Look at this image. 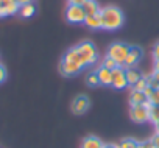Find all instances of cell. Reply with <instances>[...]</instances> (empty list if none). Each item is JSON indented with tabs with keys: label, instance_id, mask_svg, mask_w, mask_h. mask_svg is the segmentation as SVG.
Listing matches in <instances>:
<instances>
[{
	"label": "cell",
	"instance_id": "1",
	"mask_svg": "<svg viewBox=\"0 0 159 148\" xmlns=\"http://www.w3.org/2000/svg\"><path fill=\"white\" fill-rule=\"evenodd\" d=\"M84 67L86 65H84L81 56H80L76 47H73L64 55V58H62V61L59 64V72L62 73L64 77H73V75H76L78 72H81Z\"/></svg>",
	"mask_w": 159,
	"mask_h": 148
},
{
	"label": "cell",
	"instance_id": "2",
	"mask_svg": "<svg viewBox=\"0 0 159 148\" xmlns=\"http://www.w3.org/2000/svg\"><path fill=\"white\" fill-rule=\"evenodd\" d=\"M100 17H102V28L105 30H117L123 25V13L117 7H105L100 10Z\"/></svg>",
	"mask_w": 159,
	"mask_h": 148
},
{
	"label": "cell",
	"instance_id": "3",
	"mask_svg": "<svg viewBox=\"0 0 159 148\" xmlns=\"http://www.w3.org/2000/svg\"><path fill=\"white\" fill-rule=\"evenodd\" d=\"M76 50L80 53V56H81L84 65H89V64H94L98 58V53H97V48L92 42L89 41H83V42H80L76 45Z\"/></svg>",
	"mask_w": 159,
	"mask_h": 148
},
{
	"label": "cell",
	"instance_id": "4",
	"mask_svg": "<svg viewBox=\"0 0 159 148\" xmlns=\"http://www.w3.org/2000/svg\"><path fill=\"white\" fill-rule=\"evenodd\" d=\"M128 53H129V45H126V44H123V42H114L112 45H109L106 56L112 58L119 65H123V62H125Z\"/></svg>",
	"mask_w": 159,
	"mask_h": 148
},
{
	"label": "cell",
	"instance_id": "5",
	"mask_svg": "<svg viewBox=\"0 0 159 148\" xmlns=\"http://www.w3.org/2000/svg\"><path fill=\"white\" fill-rule=\"evenodd\" d=\"M129 117L136 123H145L150 120V103L147 105H136L129 109Z\"/></svg>",
	"mask_w": 159,
	"mask_h": 148
},
{
	"label": "cell",
	"instance_id": "6",
	"mask_svg": "<svg viewBox=\"0 0 159 148\" xmlns=\"http://www.w3.org/2000/svg\"><path fill=\"white\" fill-rule=\"evenodd\" d=\"M66 19H67L69 22H72V24H84V20H86V13H84L83 7L67 5Z\"/></svg>",
	"mask_w": 159,
	"mask_h": 148
},
{
	"label": "cell",
	"instance_id": "7",
	"mask_svg": "<svg viewBox=\"0 0 159 148\" xmlns=\"http://www.w3.org/2000/svg\"><path fill=\"white\" fill-rule=\"evenodd\" d=\"M89 106H91V100L86 95H76L70 105V109L75 115H81L89 109Z\"/></svg>",
	"mask_w": 159,
	"mask_h": 148
},
{
	"label": "cell",
	"instance_id": "8",
	"mask_svg": "<svg viewBox=\"0 0 159 148\" xmlns=\"http://www.w3.org/2000/svg\"><path fill=\"white\" fill-rule=\"evenodd\" d=\"M111 86L114 89H125L128 86V81H126V70L119 65L112 70V81H111Z\"/></svg>",
	"mask_w": 159,
	"mask_h": 148
},
{
	"label": "cell",
	"instance_id": "9",
	"mask_svg": "<svg viewBox=\"0 0 159 148\" xmlns=\"http://www.w3.org/2000/svg\"><path fill=\"white\" fill-rule=\"evenodd\" d=\"M140 58H142V50H140L139 47H129V53H128V56H126L123 65H125L126 69L134 67V65L139 62Z\"/></svg>",
	"mask_w": 159,
	"mask_h": 148
},
{
	"label": "cell",
	"instance_id": "10",
	"mask_svg": "<svg viewBox=\"0 0 159 148\" xmlns=\"http://www.w3.org/2000/svg\"><path fill=\"white\" fill-rule=\"evenodd\" d=\"M129 103H131V106H136V105H147V103H148V97L145 95L143 91L131 89V92H129Z\"/></svg>",
	"mask_w": 159,
	"mask_h": 148
},
{
	"label": "cell",
	"instance_id": "11",
	"mask_svg": "<svg viewBox=\"0 0 159 148\" xmlns=\"http://www.w3.org/2000/svg\"><path fill=\"white\" fill-rule=\"evenodd\" d=\"M97 75H98V80H100V84H105V86H111V81H112V70L100 65L98 70H97Z\"/></svg>",
	"mask_w": 159,
	"mask_h": 148
},
{
	"label": "cell",
	"instance_id": "12",
	"mask_svg": "<svg viewBox=\"0 0 159 148\" xmlns=\"http://www.w3.org/2000/svg\"><path fill=\"white\" fill-rule=\"evenodd\" d=\"M103 146L105 143L95 136H88L81 142V148H103Z\"/></svg>",
	"mask_w": 159,
	"mask_h": 148
},
{
	"label": "cell",
	"instance_id": "13",
	"mask_svg": "<svg viewBox=\"0 0 159 148\" xmlns=\"http://www.w3.org/2000/svg\"><path fill=\"white\" fill-rule=\"evenodd\" d=\"M83 10H84L86 16H94V14H98L102 8L95 0H86L84 5H83Z\"/></svg>",
	"mask_w": 159,
	"mask_h": 148
},
{
	"label": "cell",
	"instance_id": "14",
	"mask_svg": "<svg viewBox=\"0 0 159 148\" xmlns=\"http://www.w3.org/2000/svg\"><path fill=\"white\" fill-rule=\"evenodd\" d=\"M140 77H142V75H140V72H139L137 69H134V67L126 69V81H128L129 86H134V84L139 81Z\"/></svg>",
	"mask_w": 159,
	"mask_h": 148
},
{
	"label": "cell",
	"instance_id": "15",
	"mask_svg": "<svg viewBox=\"0 0 159 148\" xmlns=\"http://www.w3.org/2000/svg\"><path fill=\"white\" fill-rule=\"evenodd\" d=\"M19 8H20V5L16 2H11V3H8V5H5V7H2V17H7V16H13V14H16V13H19Z\"/></svg>",
	"mask_w": 159,
	"mask_h": 148
},
{
	"label": "cell",
	"instance_id": "16",
	"mask_svg": "<svg viewBox=\"0 0 159 148\" xmlns=\"http://www.w3.org/2000/svg\"><path fill=\"white\" fill-rule=\"evenodd\" d=\"M84 24H86L89 28H92V30L102 28V17H100V13H98V14H94V16H86Z\"/></svg>",
	"mask_w": 159,
	"mask_h": 148
},
{
	"label": "cell",
	"instance_id": "17",
	"mask_svg": "<svg viewBox=\"0 0 159 148\" xmlns=\"http://www.w3.org/2000/svg\"><path fill=\"white\" fill-rule=\"evenodd\" d=\"M34 13H36V7H34L33 3H27V5H22V7L19 8V14H20L22 17H25V19L31 17Z\"/></svg>",
	"mask_w": 159,
	"mask_h": 148
},
{
	"label": "cell",
	"instance_id": "18",
	"mask_svg": "<svg viewBox=\"0 0 159 148\" xmlns=\"http://www.w3.org/2000/svg\"><path fill=\"white\" fill-rule=\"evenodd\" d=\"M119 148H139V142L134 139H123L120 140Z\"/></svg>",
	"mask_w": 159,
	"mask_h": 148
},
{
	"label": "cell",
	"instance_id": "19",
	"mask_svg": "<svg viewBox=\"0 0 159 148\" xmlns=\"http://www.w3.org/2000/svg\"><path fill=\"white\" fill-rule=\"evenodd\" d=\"M150 120L153 123L159 122V105H150Z\"/></svg>",
	"mask_w": 159,
	"mask_h": 148
},
{
	"label": "cell",
	"instance_id": "20",
	"mask_svg": "<svg viewBox=\"0 0 159 148\" xmlns=\"http://www.w3.org/2000/svg\"><path fill=\"white\" fill-rule=\"evenodd\" d=\"M148 86H150V83H148V77H140V78H139V81L133 86V89H137V91H145Z\"/></svg>",
	"mask_w": 159,
	"mask_h": 148
},
{
	"label": "cell",
	"instance_id": "21",
	"mask_svg": "<svg viewBox=\"0 0 159 148\" xmlns=\"http://www.w3.org/2000/svg\"><path fill=\"white\" fill-rule=\"evenodd\" d=\"M86 83H88L89 86H92V87L100 84V80H98L97 72H92V73H89V75H88V78H86Z\"/></svg>",
	"mask_w": 159,
	"mask_h": 148
},
{
	"label": "cell",
	"instance_id": "22",
	"mask_svg": "<svg viewBox=\"0 0 159 148\" xmlns=\"http://www.w3.org/2000/svg\"><path fill=\"white\" fill-rule=\"evenodd\" d=\"M148 83H150V87L159 89V72H154L151 77H148Z\"/></svg>",
	"mask_w": 159,
	"mask_h": 148
},
{
	"label": "cell",
	"instance_id": "23",
	"mask_svg": "<svg viewBox=\"0 0 159 148\" xmlns=\"http://www.w3.org/2000/svg\"><path fill=\"white\" fill-rule=\"evenodd\" d=\"M102 65H103V67H106V69H109V70H114L116 67H119V64H117L112 58H109V56H106V58L103 59Z\"/></svg>",
	"mask_w": 159,
	"mask_h": 148
},
{
	"label": "cell",
	"instance_id": "24",
	"mask_svg": "<svg viewBox=\"0 0 159 148\" xmlns=\"http://www.w3.org/2000/svg\"><path fill=\"white\" fill-rule=\"evenodd\" d=\"M148 103L150 105H159V89H153L151 95L148 97Z\"/></svg>",
	"mask_w": 159,
	"mask_h": 148
},
{
	"label": "cell",
	"instance_id": "25",
	"mask_svg": "<svg viewBox=\"0 0 159 148\" xmlns=\"http://www.w3.org/2000/svg\"><path fill=\"white\" fill-rule=\"evenodd\" d=\"M5 80H7V69H5V65L0 64V83H3Z\"/></svg>",
	"mask_w": 159,
	"mask_h": 148
},
{
	"label": "cell",
	"instance_id": "26",
	"mask_svg": "<svg viewBox=\"0 0 159 148\" xmlns=\"http://www.w3.org/2000/svg\"><path fill=\"white\" fill-rule=\"evenodd\" d=\"M139 146L140 148H153V142H151V139H148V140L139 142Z\"/></svg>",
	"mask_w": 159,
	"mask_h": 148
},
{
	"label": "cell",
	"instance_id": "27",
	"mask_svg": "<svg viewBox=\"0 0 159 148\" xmlns=\"http://www.w3.org/2000/svg\"><path fill=\"white\" fill-rule=\"evenodd\" d=\"M151 142H153V148H159V134L157 132L151 137Z\"/></svg>",
	"mask_w": 159,
	"mask_h": 148
},
{
	"label": "cell",
	"instance_id": "28",
	"mask_svg": "<svg viewBox=\"0 0 159 148\" xmlns=\"http://www.w3.org/2000/svg\"><path fill=\"white\" fill-rule=\"evenodd\" d=\"M69 5H78V7H83L86 0H67Z\"/></svg>",
	"mask_w": 159,
	"mask_h": 148
},
{
	"label": "cell",
	"instance_id": "29",
	"mask_svg": "<svg viewBox=\"0 0 159 148\" xmlns=\"http://www.w3.org/2000/svg\"><path fill=\"white\" fill-rule=\"evenodd\" d=\"M153 58L159 59V42H156V45L153 47Z\"/></svg>",
	"mask_w": 159,
	"mask_h": 148
},
{
	"label": "cell",
	"instance_id": "30",
	"mask_svg": "<svg viewBox=\"0 0 159 148\" xmlns=\"http://www.w3.org/2000/svg\"><path fill=\"white\" fill-rule=\"evenodd\" d=\"M16 2L22 7V5H27V3H33V0H16Z\"/></svg>",
	"mask_w": 159,
	"mask_h": 148
},
{
	"label": "cell",
	"instance_id": "31",
	"mask_svg": "<svg viewBox=\"0 0 159 148\" xmlns=\"http://www.w3.org/2000/svg\"><path fill=\"white\" fill-rule=\"evenodd\" d=\"M103 148H119V145H116V143H105Z\"/></svg>",
	"mask_w": 159,
	"mask_h": 148
},
{
	"label": "cell",
	"instance_id": "32",
	"mask_svg": "<svg viewBox=\"0 0 159 148\" xmlns=\"http://www.w3.org/2000/svg\"><path fill=\"white\" fill-rule=\"evenodd\" d=\"M11 2H14V0H0V5L5 7V5H8V3H11Z\"/></svg>",
	"mask_w": 159,
	"mask_h": 148
},
{
	"label": "cell",
	"instance_id": "33",
	"mask_svg": "<svg viewBox=\"0 0 159 148\" xmlns=\"http://www.w3.org/2000/svg\"><path fill=\"white\" fill-rule=\"evenodd\" d=\"M154 72H159V59H154Z\"/></svg>",
	"mask_w": 159,
	"mask_h": 148
},
{
	"label": "cell",
	"instance_id": "34",
	"mask_svg": "<svg viewBox=\"0 0 159 148\" xmlns=\"http://www.w3.org/2000/svg\"><path fill=\"white\" fill-rule=\"evenodd\" d=\"M154 129H156V132L159 134V122H157V123H154Z\"/></svg>",
	"mask_w": 159,
	"mask_h": 148
},
{
	"label": "cell",
	"instance_id": "35",
	"mask_svg": "<svg viewBox=\"0 0 159 148\" xmlns=\"http://www.w3.org/2000/svg\"><path fill=\"white\" fill-rule=\"evenodd\" d=\"M0 17H2V5H0Z\"/></svg>",
	"mask_w": 159,
	"mask_h": 148
},
{
	"label": "cell",
	"instance_id": "36",
	"mask_svg": "<svg viewBox=\"0 0 159 148\" xmlns=\"http://www.w3.org/2000/svg\"><path fill=\"white\" fill-rule=\"evenodd\" d=\"M139 148H140V146H139Z\"/></svg>",
	"mask_w": 159,
	"mask_h": 148
}]
</instances>
